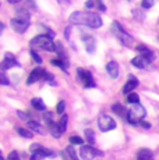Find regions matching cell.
Returning a JSON list of instances; mask_svg holds the SVG:
<instances>
[{
  "label": "cell",
  "mask_w": 159,
  "mask_h": 160,
  "mask_svg": "<svg viewBox=\"0 0 159 160\" xmlns=\"http://www.w3.org/2000/svg\"><path fill=\"white\" fill-rule=\"evenodd\" d=\"M50 63L56 67H60L63 71H67V70H69V61H64L62 58H54V60H52Z\"/></svg>",
  "instance_id": "obj_19"
},
{
  "label": "cell",
  "mask_w": 159,
  "mask_h": 160,
  "mask_svg": "<svg viewBox=\"0 0 159 160\" xmlns=\"http://www.w3.org/2000/svg\"><path fill=\"white\" fill-rule=\"evenodd\" d=\"M110 31H112L113 35L116 36V39H117L123 46H126V48H134V38L131 35H128L126 31H124V28L120 25V22L113 21L112 25H110Z\"/></svg>",
  "instance_id": "obj_2"
},
{
  "label": "cell",
  "mask_w": 159,
  "mask_h": 160,
  "mask_svg": "<svg viewBox=\"0 0 159 160\" xmlns=\"http://www.w3.org/2000/svg\"><path fill=\"white\" fill-rule=\"evenodd\" d=\"M17 132L21 135L23 138H27V139H31V138L33 137L32 132L29 130H25V128H17Z\"/></svg>",
  "instance_id": "obj_22"
},
{
  "label": "cell",
  "mask_w": 159,
  "mask_h": 160,
  "mask_svg": "<svg viewBox=\"0 0 159 160\" xmlns=\"http://www.w3.org/2000/svg\"><path fill=\"white\" fill-rule=\"evenodd\" d=\"M85 137H87V141L90 142V145H94L95 143V134H94L92 130H85Z\"/></svg>",
  "instance_id": "obj_23"
},
{
  "label": "cell",
  "mask_w": 159,
  "mask_h": 160,
  "mask_svg": "<svg viewBox=\"0 0 159 160\" xmlns=\"http://www.w3.org/2000/svg\"><path fill=\"white\" fill-rule=\"evenodd\" d=\"M64 109H66V103L63 102V100H60L59 104H57V109H56V112L59 113V114H62L63 116V113H64Z\"/></svg>",
  "instance_id": "obj_33"
},
{
  "label": "cell",
  "mask_w": 159,
  "mask_h": 160,
  "mask_svg": "<svg viewBox=\"0 0 159 160\" xmlns=\"http://www.w3.org/2000/svg\"><path fill=\"white\" fill-rule=\"evenodd\" d=\"M42 150H44L46 158H56L57 156V152H54V150H52V149H48V148H44Z\"/></svg>",
  "instance_id": "obj_30"
},
{
  "label": "cell",
  "mask_w": 159,
  "mask_h": 160,
  "mask_svg": "<svg viewBox=\"0 0 159 160\" xmlns=\"http://www.w3.org/2000/svg\"><path fill=\"white\" fill-rule=\"evenodd\" d=\"M80 156H81L82 160H94L96 156H103V153L100 150L95 149L92 145H81Z\"/></svg>",
  "instance_id": "obj_8"
},
{
  "label": "cell",
  "mask_w": 159,
  "mask_h": 160,
  "mask_svg": "<svg viewBox=\"0 0 159 160\" xmlns=\"http://www.w3.org/2000/svg\"><path fill=\"white\" fill-rule=\"evenodd\" d=\"M142 8H145V10H148V8H151L152 6H154V0H142Z\"/></svg>",
  "instance_id": "obj_35"
},
{
  "label": "cell",
  "mask_w": 159,
  "mask_h": 160,
  "mask_svg": "<svg viewBox=\"0 0 159 160\" xmlns=\"http://www.w3.org/2000/svg\"><path fill=\"white\" fill-rule=\"evenodd\" d=\"M98 127L102 132H108L116 128V121L108 114H100L98 117Z\"/></svg>",
  "instance_id": "obj_7"
},
{
  "label": "cell",
  "mask_w": 159,
  "mask_h": 160,
  "mask_svg": "<svg viewBox=\"0 0 159 160\" xmlns=\"http://www.w3.org/2000/svg\"><path fill=\"white\" fill-rule=\"evenodd\" d=\"M70 31H71V28H70V27H67L66 31H64V36H66V38H69V36H70Z\"/></svg>",
  "instance_id": "obj_42"
},
{
  "label": "cell",
  "mask_w": 159,
  "mask_h": 160,
  "mask_svg": "<svg viewBox=\"0 0 159 160\" xmlns=\"http://www.w3.org/2000/svg\"><path fill=\"white\" fill-rule=\"evenodd\" d=\"M146 116V112H145V107H142L140 103H136L128 109L127 112V121L133 125H137L140 124L141 121H144Z\"/></svg>",
  "instance_id": "obj_5"
},
{
  "label": "cell",
  "mask_w": 159,
  "mask_h": 160,
  "mask_svg": "<svg viewBox=\"0 0 159 160\" xmlns=\"http://www.w3.org/2000/svg\"><path fill=\"white\" fill-rule=\"evenodd\" d=\"M45 74H46V71H45L44 68H41V67H38V68L32 70L31 74H29V77H28V79H27V84H28V85H32L33 82L41 81V79L45 78Z\"/></svg>",
  "instance_id": "obj_10"
},
{
  "label": "cell",
  "mask_w": 159,
  "mask_h": 160,
  "mask_svg": "<svg viewBox=\"0 0 159 160\" xmlns=\"http://www.w3.org/2000/svg\"><path fill=\"white\" fill-rule=\"evenodd\" d=\"M136 49H137V52L140 53V56L145 57L146 60L149 61V63L155 60V53H154V52H152L149 48H146V46H144V45H138Z\"/></svg>",
  "instance_id": "obj_12"
},
{
  "label": "cell",
  "mask_w": 159,
  "mask_h": 160,
  "mask_svg": "<svg viewBox=\"0 0 159 160\" xmlns=\"http://www.w3.org/2000/svg\"><path fill=\"white\" fill-rule=\"evenodd\" d=\"M66 153L70 156V159H71V160H78L77 153H75V150H74V148H73V146H69V148H67V149H66Z\"/></svg>",
  "instance_id": "obj_29"
},
{
  "label": "cell",
  "mask_w": 159,
  "mask_h": 160,
  "mask_svg": "<svg viewBox=\"0 0 159 160\" xmlns=\"http://www.w3.org/2000/svg\"><path fill=\"white\" fill-rule=\"evenodd\" d=\"M82 41L85 43V48H87V52L91 54L95 53V49H96V42L92 36H82Z\"/></svg>",
  "instance_id": "obj_13"
},
{
  "label": "cell",
  "mask_w": 159,
  "mask_h": 160,
  "mask_svg": "<svg viewBox=\"0 0 159 160\" xmlns=\"http://www.w3.org/2000/svg\"><path fill=\"white\" fill-rule=\"evenodd\" d=\"M141 125H142V128H146V130H149V128H151V124H149V122H146V121H141Z\"/></svg>",
  "instance_id": "obj_41"
},
{
  "label": "cell",
  "mask_w": 159,
  "mask_h": 160,
  "mask_svg": "<svg viewBox=\"0 0 159 160\" xmlns=\"http://www.w3.org/2000/svg\"><path fill=\"white\" fill-rule=\"evenodd\" d=\"M138 85H140L138 79H137L134 75H130V77H128V81L126 82V85L123 87V93H124V95L133 93V91H134V89H136L137 87H138Z\"/></svg>",
  "instance_id": "obj_11"
},
{
  "label": "cell",
  "mask_w": 159,
  "mask_h": 160,
  "mask_svg": "<svg viewBox=\"0 0 159 160\" xmlns=\"http://www.w3.org/2000/svg\"><path fill=\"white\" fill-rule=\"evenodd\" d=\"M112 110H113V112H115L117 116H124V113H126V110H124V107L121 106V104H119V103L113 104V106H112Z\"/></svg>",
  "instance_id": "obj_24"
},
{
  "label": "cell",
  "mask_w": 159,
  "mask_h": 160,
  "mask_svg": "<svg viewBox=\"0 0 159 160\" xmlns=\"http://www.w3.org/2000/svg\"><path fill=\"white\" fill-rule=\"evenodd\" d=\"M11 67H21V64L18 63V60L11 53H6L4 58H3V61H2V70L6 71V70L11 68Z\"/></svg>",
  "instance_id": "obj_9"
},
{
  "label": "cell",
  "mask_w": 159,
  "mask_h": 160,
  "mask_svg": "<svg viewBox=\"0 0 159 160\" xmlns=\"http://www.w3.org/2000/svg\"><path fill=\"white\" fill-rule=\"evenodd\" d=\"M31 57L33 58V60H35L36 61V63H38V64H41L42 63V57L41 56H39V54L38 53H36V52L35 50H33V49H32V50H31Z\"/></svg>",
  "instance_id": "obj_34"
},
{
  "label": "cell",
  "mask_w": 159,
  "mask_h": 160,
  "mask_svg": "<svg viewBox=\"0 0 159 160\" xmlns=\"http://www.w3.org/2000/svg\"><path fill=\"white\" fill-rule=\"evenodd\" d=\"M95 6H96L95 0H87V3H85V7H87V8H94Z\"/></svg>",
  "instance_id": "obj_39"
},
{
  "label": "cell",
  "mask_w": 159,
  "mask_h": 160,
  "mask_svg": "<svg viewBox=\"0 0 159 160\" xmlns=\"http://www.w3.org/2000/svg\"><path fill=\"white\" fill-rule=\"evenodd\" d=\"M7 160H20V156H18L17 152H10V155H8V159Z\"/></svg>",
  "instance_id": "obj_38"
},
{
  "label": "cell",
  "mask_w": 159,
  "mask_h": 160,
  "mask_svg": "<svg viewBox=\"0 0 159 160\" xmlns=\"http://www.w3.org/2000/svg\"><path fill=\"white\" fill-rule=\"evenodd\" d=\"M148 63L149 61L146 60L145 57H142V56H137V57H134L133 60H131V64H133L134 67H137V68H140V70H144L146 66H148Z\"/></svg>",
  "instance_id": "obj_15"
},
{
  "label": "cell",
  "mask_w": 159,
  "mask_h": 160,
  "mask_svg": "<svg viewBox=\"0 0 159 160\" xmlns=\"http://www.w3.org/2000/svg\"><path fill=\"white\" fill-rule=\"evenodd\" d=\"M133 15H134V17H137V20H138V21H142L144 18H145V17H144V14L141 13V11H138V10H134Z\"/></svg>",
  "instance_id": "obj_36"
},
{
  "label": "cell",
  "mask_w": 159,
  "mask_h": 160,
  "mask_svg": "<svg viewBox=\"0 0 159 160\" xmlns=\"http://www.w3.org/2000/svg\"><path fill=\"white\" fill-rule=\"evenodd\" d=\"M17 116L20 117L21 120H28V118H29V116L25 112H21V110H17Z\"/></svg>",
  "instance_id": "obj_37"
},
{
  "label": "cell",
  "mask_w": 159,
  "mask_h": 160,
  "mask_svg": "<svg viewBox=\"0 0 159 160\" xmlns=\"http://www.w3.org/2000/svg\"><path fill=\"white\" fill-rule=\"evenodd\" d=\"M21 0H8V3H11V4H17V3H20Z\"/></svg>",
  "instance_id": "obj_43"
},
{
  "label": "cell",
  "mask_w": 159,
  "mask_h": 160,
  "mask_svg": "<svg viewBox=\"0 0 159 160\" xmlns=\"http://www.w3.org/2000/svg\"><path fill=\"white\" fill-rule=\"evenodd\" d=\"M29 24H31V18H29V14L27 11H20L16 17L11 18L10 25L16 32L18 33H24L27 29H28Z\"/></svg>",
  "instance_id": "obj_3"
},
{
  "label": "cell",
  "mask_w": 159,
  "mask_h": 160,
  "mask_svg": "<svg viewBox=\"0 0 159 160\" xmlns=\"http://www.w3.org/2000/svg\"><path fill=\"white\" fill-rule=\"evenodd\" d=\"M44 79L46 82H49V85H50V87H56V79H54V77H53V74H52V72H48L46 71Z\"/></svg>",
  "instance_id": "obj_25"
},
{
  "label": "cell",
  "mask_w": 159,
  "mask_h": 160,
  "mask_svg": "<svg viewBox=\"0 0 159 160\" xmlns=\"http://www.w3.org/2000/svg\"><path fill=\"white\" fill-rule=\"evenodd\" d=\"M42 149H44V148H42ZM42 149H39V150H36V152H33L29 160H44L45 158H46V156H45V153H44V150H42Z\"/></svg>",
  "instance_id": "obj_21"
},
{
  "label": "cell",
  "mask_w": 159,
  "mask_h": 160,
  "mask_svg": "<svg viewBox=\"0 0 159 160\" xmlns=\"http://www.w3.org/2000/svg\"><path fill=\"white\" fill-rule=\"evenodd\" d=\"M154 155H152V150L149 149H141L137 153V160H154Z\"/></svg>",
  "instance_id": "obj_17"
},
{
  "label": "cell",
  "mask_w": 159,
  "mask_h": 160,
  "mask_svg": "<svg viewBox=\"0 0 159 160\" xmlns=\"http://www.w3.org/2000/svg\"><path fill=\"white\" fill-rule=\"evenodd\" d=\"M70 142H71V145H82L84 141H82L80 137H71L70 138Z\"/></svg>",
  "instance_id": "obj_32"
},
{
  "label": "cell",
  "mask_w": 159,
  "mask_h": 160,
  "mask_svg": "<svg viewBox=\"0 0 159 160\" xmlns=\"http://www.w3.org/2000/svg\"><path fill=\"white\" fill-rule=\"evenodd\" d=\"M39 149H42V146L39 145V143H33V145H31V148H29V150L33 153V152H36V150H39Z\"/></svg>",
  "instance_id": "obj_40"
},
{
  "label": "cell",
  "mask_w": 159,
  "mask_h": 160,
  "mask_svg": "<svg viewBox=\"0 0 159 160\" xmlns=\"http://www.w3.org/2000/svg\"><path fill=\"white\" fill-rule=\"evenodd\" d=\"M67 121H69V117H67L66 114H63L62 118H60V121L57 122V125H59V130H60L62 134L66 131V128H67Z\"/></svg>",
  "instance_id": "obj_20"
},
{
  "label": "cell",
  "mask_w": 159,
  "mask_h": 160,
  "mask_svg": "<svg viewBox=\"0 0 159 160\" xmlns=\"http://www.w3.org/2000/svg\"><path fill=\"white\" fill-rule=\"evenodd\" d=\"M60 2H64V3H70V0H60Z\"/></svg>",
  "instance_id": "obj_44"
},
{
  "label": "cell",
  "mask_w": 159,
  "mask_h": 160,
  "mask_svg": "<svg viewBox=\"0 0 159 160\" xmlns=\"http://www.w3.org/2000/svg\"><path fill=\"white\" fill-rule=\"evenodd\" d=\"M127 102H128V103H131V104L140 103V96H138L137 93H134V92H133V93H130V95L127 96Z\"/></svg>",
  "instance_id": "obj_27"
},
{
  "label": "cell",
  "mask_w": 159,
  "mask_h": 160,
  "mask_svg": "<svg viewBox=\"0 0 159 160\" xmlns=\"http://www.w3.org/2000/svg\"><path fill=\"white\" fill-rule=\"evenodd\" d=\"M28 127H29V130L33 131L35 134H39V135H45V134H46V130H45V128L42 127L39 122H36V121H28Z\"/></svg>",
  "instance_id": "obj_16"
},
{
  "label": "cell",
  "mask_w": 159,
  "mask_h": 160,
  "mask_svg": "<svg viewBox=\"0 0 159 160\" xmlns=\"http://www.w3.org/2000/svg\"><path fill=\"white\" fill-rule=\"evenodd\" d=\"M69 21L73 25H84L94 29L100 28L103 25L100 15L96 13H91V11H74L70 14Z\"/></svg>",
  "instance_id": "obj_1"
},
{
  "label": "cell",
  "mask_w": 159,
  "mask_h": 160,
  "mask_svg": "<svg viewBox=\"0 0 159 160\" xmlns=\"http://www.w3.org/2000/svg\"><path fill=\"white\" fill-rule=\"evenodd\" d=\"M106 71H108V74L113 79L117 78L119 77V64L116 63V61H109V63L106 64Z\"/></svg>",
  "instance_id": "obj_14"
},
{
  "label": "cell",
  "mask_w": 159,
  "mask_h": 160,
  "mask_svg": "<svg viewBox=\"0 0 159 160\" xmlns=\"http://www.w3.org/2000/svg\"><path fill=\"white\" fill-rule=\"evenodd\" d=\"M0 81H2V85H4V87L10 85V81H8V78L6 77V72H4V71L0 72Z\"/></svg>",
  "instance_id": "obj_31"
},
{
  "label": "cell",
  "mask_w": 159,
  "mask_h": 160,
  "mask_svg": "<svg viewBox=\"0 0 159 160\" xmlns=\"http://www.w3.org/2000/svg\"><path fill=\"white\" fill-rule=\"evenodd\" d=\"M52 117H53V114H52V113H49V112H46L44 114V120H45V122L49 125V128L54 125V121H53V118H52Z\"/></svg>",
  "instance_id": "obj_26"
},
{
  "label": "cell",
  "mask_w": 159,
  "mask_h": 160,
  "mask_svg": "<svg viewBox=\"0 0 159 160\" xmlns=\"http://www.w3.org/2000/svg\"><path fill=\"white\" fill-rule=\"evenodd\" d=\"M77 78L85 88H95L96 87L92 74H91V71H88V70L77 68Z\"/></svg>",
  "instance_id": "obj_6"
},
{
  "label": "cell",
  "mask_w": 159,
  "mask_h": 160,
  "mask_svg": "<svg viewBox=\"0 0 159 160\" xmlns=\"http://www.w3.org/2000/svg\"><path fill=\"white\" fill-rule=\"evenodd\" d=\"M49 130H50V134L53 135L54 138H60V137H62V132H60V130H59V125H57V122L53 125V127L49 128Z\"/></svg>",
  "instance_id": "obj_28"
},
{
  "label": "cell",
  "mask_w": 159,
  "mask_h": 160,
  "mask_svg": "<svg viewBox=\"0 0 159 160\" xmlns=\"http://www.w3.org/2000/svg\"><path fill=\"white\" fill-rule=\"evenodd\" d=\"M31 106L35 110H39V112H45V110H46V106H45L44 100H42L41 98H33L31 100Z\"/></svg>",
  "instance_id": "obj_18"
},
{
  "label": "cell",
  "mask_w": 159,
  "mask_h": 160,
  "mask_svg": "<svg viewBox=\"0 0 159 160\" xmlns=\"http://www.w3.org/2000/svg\"><path fill=\"white\" fill-rule=\"evenodd\" d=\"M29 45H31L32 49L39 48V49H44V50L49 52V53L56 52V45H54V42L52 41L50 36H46V35H38V36H35V38H32Z\"/></svg>",
  "instance_id": "obj_4"
}]
</instances>
